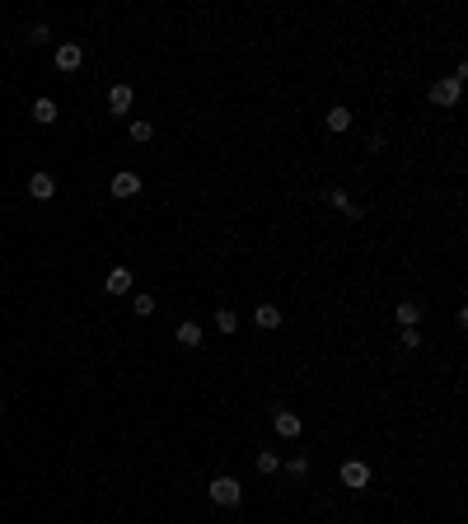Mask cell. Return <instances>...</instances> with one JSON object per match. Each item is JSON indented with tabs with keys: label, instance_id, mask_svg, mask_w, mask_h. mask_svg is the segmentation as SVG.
Segmentation results:
<instances>
[{
	"label": "cell",
	"instance_id": "1",
	"mask_svg": "<svg viewBox=\"0 0 468 524\" xmlns=\"http://www.w3.org/2000/svg\"><path fill=\"white\" fill-rule=\"evenodd\" d=\"M206 496H211L216 506H239V496H244V487H239V478H216L211 487H206Z\"/></svg>",
	"mask_w": 468,
	"mask_h": 524
},
{
	"label": "cell",
	"instance_id": "2",
	"mask_svg": "<svg viewBox=\"0 0 468 524\" xmlns=\"http://www.w3.org/2000/svg\"><path fill=\"white\" fill-rule=\"evenodd\" d=\"M342 487L365 492V487H370V463H365V459H346L342 463Z\"/></svg>",
	"mask_w": 468,
	"mask_h": 524
},
{
	"label": "cell",
	"instance_id": "3",
	"mask_svg": "<svg viewBox=\"0 0 468 524\" xmlns=\"http://www.w3.org/2000/svg\"><path fill=\"white\" fill-rule=\"evenodd\" d=\"M272 431H277L281 440H295V435L305 431V421H300V412H286V407H277V412H272Z\"/></svg>",
	"mask_w": 468,
	"mask_h": 524
},
{
	"label": "cell",
	"instance_id": "4",
	"mask_svg": "<svg viewBox=\"0 0 468 524\" xmlns=\"http://www.w3.org/2000/svg\"><path fill=\"white\" fill-rule=\"evenodd\" d=\"M459 89H464V85H459V80H436V85H431V103H436V108H454V103H459Z\"/></svg>",
	"mask_w": 468,
	"mask_h": 524
},
{
	"label": "cell",
	"instance_id": "5",
	"mask_svg": "<svg viewBox=\"0 0 468 524\" xmlns=\"http://www.w3.org/2000/svg\"><path fill=\"white\" fill-rule=\"evenodd\" d=\"M131 103H136L131 85H112V89H108V112H112V117H126V112H131Z\"/></svg>",
	"mask_w": 468,
	"mask_h": 524
},
{
	"label": "cell",
	"instance_id": "6",
	"mask_svg": "<svg viewBox=\"0 0 468 524\" xmlns=\"http://www.w3.org/2000/svg\"><path fill=\"white\" fill-rule=\"evenodd\" d=\"M29 197L33 201H52L57 197V178H52V173H33L29 178Z\"/></svg>",
	"mask_w": 468,
	"mask_h": 524
},
{
	"label": "cell",
	"instance_id": "7",
	"mask_svg": "<svg viewBox=\"0 0 468 524\" xmlns=\"http://www.w3.org/2000/svg\"><path fill=\"white\" fill-rule=\"evenodd\" d=\"M80 61H85V52H80V43H61L57 47V71H80Z\"/></svg>",
	"mask_w": 468,
	"mask_h": 524
},
{
	"label": "cell",
	"instance_id": "8",
	"mask_svg": "<svg viewBox=\"0 0 468 524\" xmlns=\"http://www.w3.org/2000/svg\"><path fill=\"white\" fill-rule=\"evenodd\" d=\"M108 192H112V197H117V201L136 197V192H140V178H136V173H131V169H122V173H117V178H112V187H108Z\"/></svg>",
	"mask_w": 468,
	"mask_h": 524
},
{
	"label": "cell",
	"instance_id": "9",
	"mask_svg": "<svg viewBox=\"0 0 468 524\" xmlns=\"http://www.w3.org/2000/svg\"><path fill=\"white\" fill-rule=\"evenodd\" d=\"M103 291L108 295H131V272H126V267H112L108 277H103Z\"/></svg>",
	"mask_w": 468,
	"mask_h": 524
},
{
	"label": "cell",
	"instance_id": "10",
	"mask_svg": "<svg viewBox=\"0 0 468 524\" xmlns=\"http://www.w3.org/2000/svg\"><path fill=\"white\" fill-rule=\"evenodd\" d=\"M33 122H38V126H52V122H57V103H52V99H33Z\"/></svg>",
	"mask_w": 468,
	"mask_h": 524
},
{
	"label": "cell",
	"instance_id": "11",
	"mask_svg": "<svg viewBox=\"0 0 468 524\" xmlns=\"http://www.w3.org/2000/svg\"><path fill=\"white\" fill-rule=\"evenodd\" d=\"M393 319H398V328H417V319H421V305H417V300H403V305L393 309Z\"/></svg>",
	"mask_w": 468,
	"mask_h": 524
},
{
	"label": "cell",
	"instance_id": "12",
	"mask_svg": "<svg viewBox=\"0 0 468 524\" xmlns=\"http://www.w3.org/2000/svg\"><path fill=\"white\" fill-rule=\"evenodd\" d=\"M253 323L272 333V328H281V309L277 305H258V309H253Z\"/></svg>",
	"mask_w": 468,
	"mask_h": 524
},
{
	"label": "cell",
	"instance_id": "13",
	"mask_svg": "<svg viewBox=\"0 0 468 524\" xmlns=\"http://www.w3.org/2000/svg\"><path fill=\"white\" fill-rule=\"evenodd\" d=\"M328 201H332V206H342V211H346L351 220H360V206H356L351 197H346V187H328Z\"/></svg>",
	"mask_w": 468,
	"mask_h": 524
},
{
	"label": "cell",
	"instance_id": "14",
	"mask_svg": "<svg viewBox=\"0 0 468 524\" xmlns=\"http://www.w3.org/2000/svg\"><path fill=\"white\" fill-rule=\"evenodd\" d=\"M346 126H351V108H342V103H337V108H328V131H337V136H342Z\"/></svg>",
	"mask_w": 468,
	"mask_h": 524
},
{
	"label": "cell",
	"instance_id": "15",
	"mask_svg": "<svg viewBox=\"0 0 468 524\" xmlns=\"http://www.w3.org/2000/svg\"><path fill=\"white\" fill-rule=\"evenodd\" d=\"M126 131H131V140H136V145H145V140H155V122H145V117H136V122L126 126Z\"/></svg>",
	"mask_w": 468,
	"mask_h": 524
},
{
	"label": "cell",
	"instance_id": "16",
	"mask_svg": "<svg viewBox=\"0 0 468 524\" xmlns=\"http://www.w3.org/2000/svg\"><path fill=\"white\" fill-rule=\"evenodd\" d=\"M202 342V328L197 323H178V347H197Z\"/></svg>",
	"mask_w": 468,
	"mask_h": 524
},
{
	"label": "cell",
	"instance_id": "17",
	"mask_svg": "<svg viewBox=\"0 0 468 524\" xmlns=\"http://www.w3.org/2000/svg\"><path fill=\"white\" fill-rule=\"evenodd\" d=\"M131 314H136V319H150V314H155V300H150V295H131Z\"/></svg>",
	"mask_w": 468,
	"mask_h": 524
},
{
	"label": "cell",
	"instance_id": "18",
	"mask_svg": "<svg viewBox=\"0 0 468 524\" xmlns=\"http://www.w3.org/2000/svg\"><path fill=\"white\" fill-rule=\"evenodd\" d=\"M216 328L220 333H234V328H239V314H234V309H216Z\"/></svg>",
	"mask_w": 468,
	"mask_h": 524
},
{
	"label": "cell",
	"instance_id": "19",
	"mask_svg": "<svg viewBox=\"0 0 468 524\" xmlns=\"http://www.w3.org/2000/svg\"><path fill=\"white\" fill-rule=\"evenodd\" d=\"M281 468V459L272 454V449H258V473H277Z\"/></svg>",
	"mask_w": 468,
	"mask_h": 524
},
{
	"label": "cell",
	"instance_id": "20",
	"mask_svg": "<svg viewBox=\"0 0 468 524\" xmlns=\"http://www.w3.org/2000/svg\"><path fill=\"white\" fill-rule=\"evenodd\" d=\"M286 473H291V478H309V459H291L286 463Z\"/></svg>",
	"mask_w": 468,
	"mask_h": 524
},
{
	"label": "cell",
	"instance_id": "21",
	"mask_svg": "<svg viewBox=\"0 0 468 524\" xmlns=\"http://www.w3.org/2000/svg\"><path fill=\"white\" fill-rule=\"evenodd\" d=\"M403 347H407V351H417V347H421V333H417V328H403Z\"/></svg>",
	"mask_w": 468,
	"mask_h": 524
},
{
	"label": "cell",
	"instance_id": "22",
	"mask_svg": "<svg viewBox=\"0 0 468 524\" xmlns=\"http://www.w3.org/2000/svg\"><path fill=\"white\" fill-rule=\"evenodd\" d=\"M47 38H52V29H47V24H33V29H29V43H47Z\"/></svg>",
	"mask_w": 468,
	"mask_h": 524
},
{
	"label": "cell",
	"instance_id": "23",
	"mask_svg": "<svg viewBox=\"0 0 468 524\" xmlns=\"http://www.w3.org/2000/svg\"><path fill=\"white\" fill-rule=\"evenodd\" d=\"M0 416H5V407H0Z\"/></svg>",
	"mask_w": 468,
	"mask_h": 524
}]
</instances>
